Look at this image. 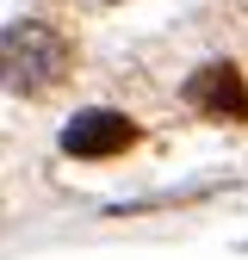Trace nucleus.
<instances>
[{"label":"nucleus","mask_w":248,"mask_h":260,"mask_svg":"<svg viewBox=\"0 0 248 260\" xmlns=\"http://www.w3.org/2000/svg\"><path fill=\"white\" fill-rule=\"evenodd\" d=\"M186 106L205 112V118L242 124L248 118V81H242V69H236V62H205V69L186 81Z\"/></svg>","instance_id":"7ed1b4c3"},{"label":"nucleus","mask_w":248,"mask_h":260,"mask_svg":"<svg viewBox=\"0 0 248 260\" xmlns=\"http://www.w3.org/2000/svg\"><path fill=\"white\" fill-rule=\"evenodd\" d=\"M69 69V44L44 19H13L7 25V87L13 93H44Z\"/></svg>","instance_id":"f257e3e1"},{"label":"nucleus","mask_w":248,"mask_h":260,"mask_svg":"<svg viewBox=\"0 0 248 260\" xmlns=\"http://www.w3.org/2000/svg\"><path fill=\"white\" fill-rule=\"evenodd\" d=\"M131 143H137V124L124 112H112V106L75 112L62 124V155H75V161H106V155H124Z\"/></svg>","instance_id":"f03ea898"}]
</instances>
